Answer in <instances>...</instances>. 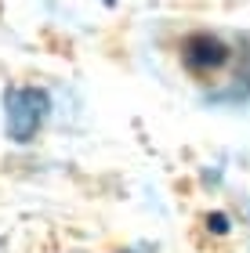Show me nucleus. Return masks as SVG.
I'll use <instances>...</instances> for the list:
<instances>
[{"label":"nucleus","mask_w":250,"mask_h":253,"mask_svg":"<svg viewBox=\"0 0 250 253\" xmlns=\"http://www.w3.org/2000/svg\"><path fill=\"white\" fill-rule=\"evenodd\" d=\"M51 112V98L40 87H7L4 90V123H7V137L18 145H26L37 137Z\"/></svg>","instance_id":"nucleus-1"},{"label":"nucleus","mask_w":250,"mask_h":253,"mask_svg":"<svg viewBox=\"0 0 250 253\" xmlns=\"http://www.w3.org/2000/svg\"><path fill=\"white\" fill-rule=\"evenodd\" d=\"M229 62H232V47L218 33L200 29V33H189V37L181 40V65H185L192 76H214Z\"/></svg>","instance_id":"nucleus-2"},{"label":"nucleus","mask_w":250,"mask_h":253,"mask_svg":"<svg viewBox=\"0 0 250 253\" xmlns=\"http://www.w3.org/2000/svg\"><path fill=\"white\" fill-rule=\"evenodd\" d=\"M210 224H214L218 235H229V217H225V213H207V228Z\"/></svg>","instance_id":"nucleus-3"}]
</instances>
